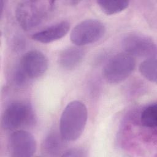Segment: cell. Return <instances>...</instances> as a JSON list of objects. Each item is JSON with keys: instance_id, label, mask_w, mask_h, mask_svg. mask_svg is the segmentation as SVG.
I'll return each mask as SVG.
<instances>
[{"instance_id": "obj_1", "label": "cell", "mask_w": 157, "mask_h": 157, "mask_svg": "<svg viewBox=\"0 0 157 157\" xmlns=\"http://www.w3.org/2000/svg\"><path fill=\"white\" fill-rule=\"evenodd\" d=\"M87 118V109L83 102L77 100L70 102L63 110L59 120V133L63 140H77L84 131Z\"/></svg>"}, {"instance_id": "obj_2", "label": "cell", "mask_w": 157, "mask_h": 157, "mask_svg": "<svg viewBox=\"0 0 157 157\" xmlns=\"http://www.w3.org/2000/svg\"><path fill=\"white\" fill-rule=\"evenodd\" d=\"M50 2L39 1H20L15 10L18 24L26 31L39 25L47 15V12L52 5Z\"/></svg>"}, {"instance_id": "obj_3", "label": "cell", "mask_w": 157, "mask_h": 157, "mask_svg": "<svg viewBox=\"0 0 157 157\" xmlns=\"http://www.w3.org/2000/svg\"><path fill=\"white\" fill-rule=\"evenodd\" d=\"M34 121L32 107L26 102L15 101L6 107L2 118V126L6 130L16 131L31 126Z\"/></svg>"}, {"instance_id": "obj_4", "label": "cell", "mask_w": 157, "mask_h": 157, "mask_svg": "<svg viewBox=\"0 0 157 157\" xmlns=\"http://www.w3.org/2000/svg\"><path fill=\"white\" fill-rule=\"evenodd\" d=\"M135 66L134 57L126 53H118L105 64L102 72L104 78L110 83H120L131 75Z\"/></svg>"}, {"instance_id": "obj_5", "label": "cell", "mask_w": 157, "mask_h": 157, "mask_svg": "<svg viewBox=\"0 0 157 157\" xmlns=\"http://www.w3.org/2000/svg\"><path fill=\"white\" fill-rule=\"evenodd\" d=\"M105 32V26L101 21L96 19H87L78 23L72 29L70 39L75 45L82 46L98 41Z\"/></svg>"}, {"instance_id": "obj_6", "label": "cell", "mask_w": 157, "mask_h": 157, "mask_svg": "<svg viewBox=\"0 0 157 157\" xmlns=\"http://www.w3.org/2000/svg\"><path fill=\"white\" fill-rule=\"evenodd\" d=\"M122 45L125 53L133 57L156 56V44L151 37L145 34H128L123 38Z\"/></svg>"}, {"instance_id": "obj_7", "label": "cell", "mask_w": 157, "mask_h": 157, "mask_svg": "<svg viewBox=\"0 0 157 157\" xmlns=\"http://www.w3.org/2000/svg\"><path fill=\"white\" fill-rule=\"evenodd\" d=\"M36 147L34 137L25 130H16L10 135L9 149L12 156L31 157L35 153Z\"/></svg>"}, {"instance_id": "obj_8", "label": "cell", "mask_w": 157, "mask_h": 157, "mask_svg": "<svg viewBox=\"0 0 157 157\" xmlns=\"http://www.w3.org/2000/svg\"><path fill=\"white\" fill-rule=\"evenodd\" d=\"M48 66L47 56L40 51L32 50L26 52L22 57L18 66L29 79L42 75Z\"/></svg>"}, {"instance_id": "obj_9", "label": "cell", "mask_w": 157, "mask_h": 157, "mask_svg": "<svg viewBox=\"0 0 157 157\" xmlns=\"http://www.w3.org/2000/svg\"><path fill=\"white\" fill-rule=\"evenodd\" d=\"M69 29L70 23L67 21H62L34 33L32 39L40 43L48 44L61 39L66 35Z\"/></svg>"}, {"instance_id": "obj_10", "label": "cell", "mask_w": 157, "mask_h": 157, "mask_svg": "<svg viewBox=\"0 0 157 157\" xmlns=\"http://www.w3.org/2000/svg\"><path fill=\"white\" fill-rule=\"evenodd\" d=\"M85 52L78 47H70L63 50L58 56V63L63 68L72 70L76 68L83 61Z\"/></svg>"}, {"instance_id": "obj_11", "label": "cell", "mask_w": 157, "mask_h": 157, "mask_svg": "<svg viewBox=\"0 0 157 157\" xmlns=\"http://www.w3.org/2000/svg\"><path fill=\"white\" fill-rule=\"evenodd\" d=\"M63 139L61 134L52 131L45 137L42 145V153L47 156H56L61 153L63 147Z\"/></svg>"}, {"instance_id": "obj_12", "label": "cell", "mask_w": 157, "mask_h": 157, "mask_svg": "<svg viewBox=\"0 0 157 157\" xmlns=\"http://www.w3.org/2000/svg\"><path fill=\"white\" fill-rule=\"evenodd\" d=\"M101 10L108 15L118 13L126 9L129 4L128 1H97Z\"/></svg>"}, {"instance_id": "obj_13", "label": "cell", "mask_w": 157, "mask_h": 157, "mask_svg": "<svg viewBox=\"0 0 157 157\" xmlns=\"http://www.w3.org/2000/svg\"><path fill=\"white\" fill-rule=\"evenodd\" d=\"M140 122L142 124L148 128H156L157 126V105L156 103L146 107L141 112Z\"/></svg>"}, {"instance_id": "obj_14", "label": "cell", "mask_w": 157, "mask_h": 157, "mask_svg": "<svg viewBox=\"0 0 157 157\" xmlns=\"http://www.w3.org/2000/svg\"><path fill=\"white\" fill-rule=\"evenodd\" d=\"M139 71L141 74L149 81L156 82V57L147 58L142 61L139 66Z\"/></svg>"}, {"instance_id": "obj_15", "label": "cell", "mask_w": 157, "mask_h": 157, "mask_svg": "<svg viewBox=\"0 0 157 157\" xmlns=\"http://www.w3.org/2000/svg\"><path fill=\"white\" fill-rule=\"evenodd\" d=\"M61 156L65 157H82L86 156V152L81 148H73L63 151Z\"/></svg>"}]
</instances>
